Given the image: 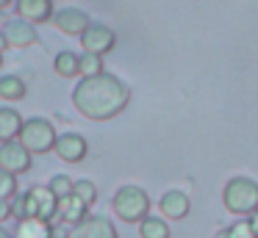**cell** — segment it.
Returning a JSON list of instances; mask_svg holds the SVG:
<instances>
[{"label": "cell", "instance_id": "obj_10", "mask_svg": "<svg viewBox=\"0 0 258 238\" xmlns=\"http://www.w3.org/2000/svg\"><path fill=\"white\" fill-rule=\"evenodd\" d=\"M67 238H119L108 216H86L81 224L70 227Z\"/></svg>", "mask_w": 258, "mask_h": 238}, {"label": "cell", "instance_id": "obj_1", "mask_svg": "<svg viewBox=\"0 0 258 238\" xmlns=\"http://www.w3.org/2000/svg\"><path fill=\"white\" fill-rule=\"evenodd\" d=\"M131 103V89L119 81L117 75H103L97 77H81L78 86L73 89V105L78 108L81 116L92 122H108L119 116Z\"/></svg>", "mask_w": 258, "mask_h": 238}, {"label": "cell", "instance_id": "obj_20", "mask_svg": "<svg viewBox=\"0 0 258 238\" xmlns=\"http://www.w3.org/2000/svg\"><path fill=\"white\" fill-rule=\"evenodd\" d=\"M103 58L100 55H92V53H81L78 55V75L81 77H97L103 75Z\"/></svg>", "mask_w": 258, "mask_h": 238}, {"label": "cell", "instance_id": "obj_28", "mask_svg": "<svg viewBox=\"0 0 258 238\" xmlns=\"http://www.w3.org/2000/svg\"><path fill=\"white\" fill-rule=\"evenodd\" d=\"M0 238H12V232H9V230H3V227H0Z\"/></svg>", "mask_w": 258, "mask_h": 238}, {"label": "cell", "instance_id": "obj_17", "mask_svg": "<svg viewBox=\"0 0 258 238\" xmlns=\"http://www.w3.org/2000/svg\"><path fill=\"white\" fill-rule=\"evenodd\" d=\"M25 94H28V89H25V81L20 75H3L0 77V97L3 100L17 103V100H25Z\"/></svg>", "mask_w": 258, "mask_h": 238}, {"label": "cell", "instance_id": "obj_13", "mask_svg": "<svg viewBox=\"0 0 258 238\" xmlns=\"http://www.w3.org/2000/svg\"><path fill=\"white\" fill-rule=\"evenodd\" d=\"M158 208H161V213L167 216V219L172 221H180L189 216L191 210V199L186 191H180V188H172V191H167L161 199H158Z\"/></svg>", "mask_w": 258, "mask_h": 238}, {"label": "cell", "instance_id": "obj_25", "mask_svg": "<svg viewBox=\"0 0 258 238\" xmlns=\"http://www.w3.org/2000/svg\"><path fill=\"white\" fill-rule=\"evenodd\" d=\"M250 224H252V232H255V238H258V210L250 216Z\"/></svg>", "mask_w": 258, "mask_h": 238}, {"label": "cell", "instance_id": "obj_29", "mask_svg": "<svg viewBox=\"0 0 258 238\" xmlns=\"http://www.w3.org/2000/svg\"><path fill=\"white\" fill-rule=\"evenodd\" d=\"M6 50V39H3V33H0V53Z\"/></svg>", "mask_w": 258, "mask_h": 238}, {"label": "cell", "instance_id": "obj_23", "mask_svg": "<svg viewBox=\"0 0 258 238\" xmlns=\"http://www.w3.org/2000/svg\"><path fill=\"white\" fill-rule=\"evenodd\" d=\"M17 197V177L0 169V202H12Z\"/></svg>", "mask_w": 258, "mask_h": 238}, {"label": "cell", "instance_id": "obj_30", "mask_svg": "<svg viewBox=\"0 0 258 238\" xmlns=\"http://www.w3.org/2000/svg\"><path fill=\"white\" fill-rule=\"evenodd\" d=\"M0 69H3V53H0Z\"/></svg>", "mask_w": 258, "mask_h": 238}, {"label": "cell", "instance_id": "obj_15", "mask_svg": "<svg viewBox=\"0 0 258 238\" xmlns=\"http://www.w3.org/2000/svg\"><path fill=\"white\" fill-rule=\"evenodd\" d=\"M12 238H56V227L42 219H23L17 221Z\"/></svg>", "mask_w": 258, "mask_h": 238}, {"label": "cell", "instance_id": "obj_5", "mask_svg": "<svg viewBox=\"0 0 258 238\" xmlns=\"http://www.w3.org/2000/svg\"><path fill=\"white\" fill-rule=\"evenodd\" d=\"M56 138H58V133H56V127H53V122H47L45 116H34V119L23 122V130H20L17 141L23 144L31 155H45L56 147Z\"/></svg>", "mask_w": 258, "mask_h": 238}, {"label": "cell", "instance_id": "obj_2", "mask_svg": "<svg viewBox=\"0 0 258 238\" xmlns=\"http://www.w3.org/2000/svg\"><path fill=\"white\" fill-rule=\"evenodd\" d=\"M9 216H14L17 221H23V219L53 221L58 216V199L50 194L47 186H34L25 194H17L9 202Z\"/></svg>", "mask_w": 258, "mask_h": 238}, {"label": "cell", "instance_id": "obj_11", "mask_svg": "<svg viewBox=\"0 0 258 238\" xmlns=\"http://www.w3.org/2000/svg\"><path fill=\"white\" fill-rule=\"evenodd\" d=\"M0 33L6 39V47H31V44H36V39H39L36 28L25 20H6L0 25Z\"/></svg>", "mask_w": 258, "mask_h": 238}, {"label": "cell", "instance_id": "obj_26", "mask_svg": "<svg viewBox=\"0 0 258 238\" xmlns=\"http://www.w3.org/2000/svg\"><path fill=\"white\" fill-rule=\"evenodd\" d=\"M214 238H230V232H228V227H225V230H219V232H217V235H214Z\"/></svg>", "mask_w": 258, "mask_h": 238}, {"label": "cell", "instance_id": "obj_19", "mask_svg": "<svg viewBox=\"0 0 258 238\" xmlns=\"http://www.w3.org/2000/svg\"><path fill=\"white\" fill-rule=\"evenodd\" d=\"M139 235L142 238H169L172 230H169V224L164 219H158V216H147L145 221H139Z\"/></svg>", "mask_w": 258, "mask_h": 238}, {"label": "cell", "instance_id": "obj_14", "mask_svg": "<svg viewBox=\"0 0 258 238\" xmlns=\"http://www.w3.org/2000/svg\"><path fill=\"white\" fill-rule=\"evenodd\" d=\"M86 216H89V208H86V205L81 202L75 194H70V197L58 199V219H61L64 224L75 227V224H81Z\"/></svg>", "mask_w": 258, "mask_h": 238}, {"label": "cell", "instance_id": "obj_21", "mask_svg": "<svg viewBox=\"0 0 258 238\" xmlns=\"http://www.w3.org/2000/svg\"><path fill=\"white\" fill-rule=\"evenodd\" d=\"M73 194L86 205V208H92V205L97 202V186L92 180H75L73 183Z\"/></svg>", "mask_w": 258, "mask_h": 238}, {"label": "cell", "instance_id": "obj_6", "mask_svg": "<svg viewBox=\"0 0 258 238\" xmlns=\"http://www.w3.org/2000/svg\"><path fill=\"white\" fill-rule=\"evenodd\" d=\"M114 44H117V33H114L108 25H103V22H92V25L84 31V36H81V47H84V53L100 55V58L106 53H111Z\"/></svg>", "mask_w": 258, "mask_h": 238}, {"label": "cell", "instance_id": "obj_4", "mask_svg": "<svg viewBox=\"0 0 258 238\" xmlns=\"http://www.w3.org/2000/svg\"><path fill=\"white\" fill-rule=\"evenodd\" d=\"M111 208L125 224H139L150 216V197L142 186H119L111 197Z\"/></svg>", "mask_w": 258, "mask_h": 238}, {"label": "cell", "instance_id": "obj_3", "mask_svg": "<svg viewBox=\"0 0 258 238\" xmlns=\"http://www.w3.org/2000/svg\"><path fill=\"white\" fill-rule=\"evenodd\" d=\"M222 205H225V210H230L233 216L250 219L258 210V183L247 175L230 177L222 188Z\"/></svg>", "mask_w": 258, "mask_h": 238}, {"label": "cell", "instance_id": "obj_7", "mask_svg": "<svg viewBox=\"0 0 258 238\" xmlns=\"http://www.w3.org/2000/svg\"><path fill=\"white\" fill-rule=\"evenodd\" d=\"M53 25H56L58 31L64 33V36L81 39V36H84V31L92 25V20H89V14H86L84 9L67 6V9H58L56 14H53Z\"/></svg>", "mask_w": 258, "mask_h": 238}, {"label": "cell", "instance_id": "obj_16", "mask_svg": "<svg viewBox=\"0 0 258 238\" xmlns=\"http://www.w3.org/2000/svg\"><path fill=\"white\" fill-rule=\"evenodd\" d=\"M23 122L25 119L14 108H3V105H0V144L17 141L20 130H23Z\"/></svg>", "mask_w": 258, "mask_h": 238}, {"label": "cell", "instance_id": "obj_12", "mask_svg": "<svg viewBox=\"0 0 258 238\" xmlns=\"http://www.w3.org/2000/svg\"><path fill=\"white\" fill-rule=\"evenodd\" d=\"M14 11H17V20H25L31 25H42V22L53 20V0H14Z\"/></svg>", "mask_w": 258, "mask_h": 238}, {"label": "cell", "instance_id": "obj_27", "mask_svg": "<svg viewBox=\"0 0 258 238\" xmlns=\"http://www.w3.org/2000/svg\"><path fill=\"white\" fill-rule=\"evenodd\" d=\"M9 6H12V0H0V11H3V9H9Z\"/></svg>", "mask_w": 258, "mask_h": 238}, {"label": "cell", "instance_id": "obj_9", "mask_svg": "<svg viewBox=\"0 0 258 238\" xmlns=\"http://www.w3.org/2000/svg\"><path fill=\"white\" fill-rule=\"evenodd\" d=\"M0 169L14 175V177L23 175V172L31 169V152L20 141L0 144Z\"/></svg>", "mask_w": 258, "mask_h": 238}, {"label": "cell", "instance_id": "obj_8", "mask_svg": "<svg viewBox=\"0 0 258 238\" xmlns=\"http://www.w3.org/2000/svg\"><path fill=\"white\" fill-rule=\"evenodd\" d=\"M53 152H56L64 164H81V161L89 155V141H86L81 133H61V136L56 138Z\"/></svg>", "mask_w": 258, "mask_h": 238}, {"label": "cell", "instance_id": "obj_24", "mask_svg": "<svg viewBox=\"0 0 258 238\" xmlns=\"http://www.w3.org/2000/svg\"><path fill=\"white\" fill-rule=\"evenodd\" d=\"M228 232H230V238H255V232H252V224H250V219H241V221H236L233 227H228Z\"/></svg>", "mask_w": 258, "mask_h": 238}, {"label": "cell", "instance_id": "obj_18", "mask_svg": "<svg viewBox=\"0 0 258 238\" xmlns=\"http://www.w3.org/2000/svg\"><path fill=\"white\" fill-rule=\"evenodd\" d=\"M53 69L61 77H78V53L75 50H58L53 58Z\"/></svg>", "mask_w": 258, "mask_h": 238}, {"label": "cell", "instance_id": "obj_22", "mask_svg": "<svg viewBox=\"0 0 258 238\" xmlns=\"http://www.w3.org/2000/svg\"><path fill=\"white\" fill-rule=\"evenodd\" d=\"M73 183L75 180H70V175H53L50 183H47V188H50V194L56 199H64V197L73 194Z\"/></svg>", "mask_w": 258, "mask_h": 238}]
</instances>
